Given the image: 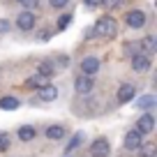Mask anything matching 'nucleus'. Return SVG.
I'll return each mask as SVG.
<instances>
[{
    "instance_id": "f257e3e1",
    "label": "nucleus",
    "mask_w": 157,
    "mask_h": 157,
    "mask_svg": "<svg viewBox=\"0 0 157 157\" xmlns=\"http://www.w3.org/2000/svg\"><path fill=\"white\" fill-rule=\"evenodd\" d=\"M93 33H97L99 37H116L118 33V23L111 19V16H104V19L97 21V25H95Z\"/></svg>"
},
{
    "instance_id": "f03ea898",
    "label": "nucleus",
    "mask_w": 157,
    "mask_h": 157,
    "mask_svg": "<svg viewBox=\"0 0 157 157\" xmlns=\"http://www.w3.org/2000/svg\"><path fill=\"white\" fill-rule=\"evenodd\" d=\"M141 146H143V134L139 132V129H129V132L125 134V148H127V150H139Z\"/></svg>"
},
{
    "instance_id": "7ed1b4c3",
    "label": "nucleus",
    "mask_w": 157,
    "mask_h": 157,
    "mask_svg": "<svg viewBox=\"0 0 157 157\" xmlns=\"http://www.w3.org/2000/svg\"><path fill=\"white\" fill-rule=\"evenodd\" d=\"M109 152H111V146L106 139H95L90 146V157H109Z\"/></svg>"
},
{
    "instance_id": "20e7f679",
    "label": "nucleus",
    "mask_w": 157,
    "mask_h": 157,
    "mask_svg": "<svg viewBox=\"0 0 157 157\" xmlns=\"http://www.w3.org/2000/svg\"><path fill=\"white\" fill-rule=\"evenodd\" d=\"M125 21H127L129 28H143V25H146V14H143L141 10H132V12H127Z\"/></svg>"
},
{
    "instance_id": "39448f33",
    "label": "nucleus",
    "mask_w": 157,
    "mask_h": 157,
    "mask_svg": "<svg viewBox=\"0 0 157 157\" xmlns=\"http://www.w3.org/2000/svg\"><path fill=\"white\" fill-rule=\"evenodd\" d=\"M99 69V60L95 58V56H88V58L81 60V72L86 74V76H93V74H97Z\"/></svg>"
},
{
    "instance_id": "423d86ee",
    "label": "nucleus",
    "mask_w": 157,
    "mask_h": 157,
    "mask_svg": "<svg viewBox=\"0 0 157 157\" xmlns=\"http://www.w3.org/2000/svg\"><path fill=\"white\" fill-rule=\"evenodd\" d=\"M74 90H76L78 95H88L90 90H93V78L86 76V74H83V76H78L76 81H74Z\"/></svg>"
},
{
    "instance_id": "0eeeda50",
    "label": "nucleus",
    "mask_w": 157,
    "mask_h": 157,
    "mask_svg": "<svg viewBox=\"0 0 157 157\" xmlns=\"http://www.w3.org/2000/svg\"><path fill=\"white\" fill-rule=\"evenodd\" d=\"M16 25H19L21 30H33L35 28V14H33V12H21Z\"/></svg>"
},
{
    "instance_id": "6e6552de",
    "label": "nucleus",
    "mask_w": 157,
    "mask_h": 157,
    "mask_svg": "<svg viewBox=\"0 0 157 157\" xmlns=\"http://www.w3.org/2000/svg\"><path fill=\"white\" fill-rule=\"evenodd\" d=\"M152 127H155V120H152V116H150V113H143V116L139 118L136 129H139L141 134H150V132H152Z\"/></svg>"
},
{
    "instance_id": "1a4fd4ad",
    "label": "nucleus",
    "mask_w": 157,
    "mask_h": 157,
    "mask_svg": "<svg viewBox=\"0 0 157 157\" xmlns=\"http://www.w3.org/2000/svg\"><path fill=\"white\" fill-rule=\"evenodd\" d=\"M132 69H134V72H148V69H150V58L136 53L132 58Z\"/></svg>"
},
{
    "instance_id": "9d476101",
    "label": "nucleus",
    "mask_w": 157,
    "mask_h": 157,
    "mask_svg": "<svg viewBox=\"0 0 157 157\" xmlns=\"http://www.w3.org/2000/svg\"><path fill=\"white\" fill-rule=\"evenodd\" d=\"M134 93H136V88H134L132 83H125V86H120V90H118V102H120V104L129 102V99L134 97Z\"/></svg>"
},
{
    "instance_id": "9b49d317",
    "label": "nucleus",
    "mask_w": 157,
    "mask_h": 157,
    "mask_svg": "<svg viewBox=\"0 0 157 157\" xmlns=\"http://www.w3.org/2000/svg\"><path fill=\"white\" fill-rule=\"evenodd\" d=\"M56 97H58V88H53V86L39 88V99H42V102H53Z\"/></svg>"
},
{
    "instance_id": "f8f14e48",
    "label": "nucleus",
    "mask_w": 157,
    "mask_h": 157,
    "mask_svg": "<svg viewBox=\"0 0 157 157\" xmlns=\"http://www.w3.org/2000/svg\"><path fill=\"white\" fill-rule=\"evenodd\" d=\"M25 83H28V88H44V86H49V76H44V74H35V76H30Z\"/></svg>"
},
{
    "instance_id": "ddd939ff",
    "label": "nucleus",
    "mask_w": 157,
    "mask_h": 157,
    "mask_svg": "<svg viewBox=\"0 0 157 157\" xmlns=\"http://www.w3.org/2000/svg\"><path fill=\"white\" fill-rule=\"evenodd\" d=\"M65 134H67V129H65L63 125H51V127H46V136H49V139H53V141L63 139Z\"/></svg>"
},
{
    "instance_id": "4468645a",
    "label": "nucleus",
    "mask_w": 157,
    "mask_h": 157,
    "mask_svg": "<svg viewBox=\"0 0 157 157\" xmlns=\"http://www.w3.org/2000/svg\"><path fill=\"white\" fill-rule=\"evenodd\" d=\"M141 49L146 51V53H152V51L157 49V39L152 37V35H146V37L141 39Z\"/></svg>"
},
{
    "instance_id": "2eb2a0df",
    "label": "nucleus",
    "mask_w": 157,
    "mask_h": 157,
    "mask_svg": "<svg viewBox=\"0 0 157 157\" xmlns=\"http://www.w3.org/2000/svg\"><path fill=\"white\" fill-rule=\"evenodd\" d=\"M155 95H143V97H139V102H136V106L139 109H143V111H148V109H152L155 106Z\"/></svg>"
},
{
    "instance_id": "dca6fc26",
    "label": "nucleus",
    "mask_w": 157,
    "mask_h": 157,
    "mask_svg": "<svg viewBox=\"0 0 157 157\" xmlns=\"http://www.w3.org/2000/svg\"><path fill=\"white\" fill-rule=\"evenodd\" d=\"M0 109H5V111H12V109H19V99L16 97H2L0 99Z\"/></svg>"
},
{
    "instance_id": "f3484780",
    "label": "nucleus",
    "mask_w": 157,
    "mask_h": 157,
    "mask_svg": "<svg viewBox=\"0 0 157 157\" xmlns=\"http://www.w3.org/2000/svg\"><path fill=\"white\" fill-rule=\"evenodd\" d=\"M19 139H21V141H33V139H35V127L23 125V127L19 129Z\"/></svg>"
},
{
    "instance_id": "a211bd4d",
    "label": "nucleus",
    "mask_w": 157,
    "mask_h": 157,
    "mask_svg": "<svg viewBox=\"0 0 157 157\" xmlns=\"http://www.w3.org/2000/svg\"><path fill=\"white\" fill-rule=\"evenodd\" d=\"M81 141H83V134H81V132H78V134H74V136H72V141L67 143V148H65V150H67V152L76 150V148L81 146Z\"/></svg>"
},
{
    "instance_id": "6ab92c4d",
    "label": "nucleus",
    "mask_w": 157,
    "mask_h": 157,
    "mask_svg": "<svg viewBox=\"0 0 157 157\" xmlns=\"http://www.w3.org/2000/svg\"><path fill=\"white\" fill-rule=\"evenodd\" d=\"M10 148H12V139H10V134H7V132H0V152L10 150Z\"/></svg>"
},
{
    "instance_id": "aec40b11",
    "label": "nucleus",
    "mask_w": 157,
    "mask_h": 157,
    "mask_svg": "<svg viewBox=\"0 0 157 157\" xmlns=\"http://www.w3.org/2000/svg\"><path fill=\"white\" fill-rule=\"evenodd\" d=\"M39 74H44V76H53V65H51V63H42V65H39Z\"/></svg>"
},
{
    "instance_id": "412c9836",
    "label": "nucleus",
    "mask_w": 157,
    "mask_h": 157,
    "mask_svg": "<svg viewBox=\"0 0 157 157\" xmlns=\"http://www.w3.org/2000/svg\"><path fill=\"white\" fill-rule=\"evenodd\" d=\"M69 23H72V16H69V14H65V16H60V21H58V28H60V30H65Z\"/></svg>"
},
{
    "instance_id": "4be33fe9",
    "label": "nucleus",
    "mask_w": 157,
    "mask_h": 157,
    "mask_svg": "<svg viewBox=\"0 0 157 157\" xmlns=\"http://www.w3.org/2000/svg\"><path fill=\"white\" fill-rule=\"evenodd\" d=\"M102 5L106 7V10H113V7L120 5V0H102Z\"/></svg>"
},
{
    "instance_id": "5701e85b",
    "label": "nucleus",
    "mask_w": 157,
    "mask_h": 157,
    "mask_svg": "<svg viewBox=\"0 0 157 157\" xmlns=\"http://www.w3.org/2000/svg\"><path fill=\"white\" fill-rule=\"evenodd\" d=\"M143 148V157H146V155H157V152H155V146H152V143H148V146H141Z\"/></svg>"
},
{
    "instance_id": "b1692460",
    "label": "nucleus",
    "mask_w": 157,
    "mask_h": 157,
    "mask_svg": "<svg viewBox=\"0 0 157 157\" xmlns=\"http://www.w3.org/2000/svg\"><path fill=\"white\" fill-rule=\"evenodd\" d=\"M51 2V7H56V10H60V7H65L69 2V0H49Z\"/></svg>"
},
{
    "instance_id": "393cba45",
    "label": "nucleus",
    "mask_w": 157,
    "mask_h": 157,
    "mask_svg": "<svg viewBox=\"0 0 157 157\" xmlns=\"http://www.w3.org/2000/svg\"><path fill=\"white\" fill-rule=\"evenodd\" d=\"M10 30V21H0V33H7Z\"/></svg>"
},
{
    "instance_id": "a878e982",
    "label": "nucleus",
    "mask_w": 157,
    "mask_h": 157,
    "mask_svg": "<svg viewBox=\"0 0 157 157\" xmlns=\"http://www.w3.org/2000/svg\"><path fill=\"white\" fill-rule=\"evenodd\" d=\"M21 2H23L25 7H35V5H37V0H21Z\"/></svg>"
},
{
    "instance_id": "bb28decb",
    "label": "nucleus",
    "mask_w": 157,
    "mask_h": 157,
    "mask_svg": "<svg viewBox=\"0 0 157 157\" xmlns=\"http://www.w3.org/2000/svg\"><path fill=\"white\" fill-rule=\"evenodd\" d=\"M51 37V33H49V30H44V33H39V39H49Z\"/></svg>"
},
{
    "instance_id": "cd10ccee",
    "label": "nucleus",
    "mask_w": 157,
    "mask_h": 157,
    "mask_svg": "<svg viewBox=\"0 0 157 157\" xmlns=\"http://www.w3.org/2000/svg\"><path fill=\"white\" fill-rule=\"evenodd\" d=\"M86 2H88V5H99L102 0H86Z\"/></svg>"
},
{
    "instance_id": "c85d7f7f",
    "label": "nucleus",
    "mask_w": 157,
    "mask_h": 157,
    "mask_svg": "<svg viewBox=\"0 0 157 157\" xmlns=\"http://www.w3.org/2000/svg\"><path fill=\"white\" fill-rule=\"evenodd\" d=\"M146 157H157V155H146Z\"/></svg>"
},
{
    "instance_id": "c756f323",
    "label": "nucleus",
    "mask_w": 157,
    "mask_h": 157,
    "mask_svg": "<svg viewBox=\"0 0 157 157\" xmlns=\"http://www.w3.org/2000/svg\"><path fill=\"white\" fill-rule=\"evenodd\" d=\"M19 2H21V0H19Z\"/></svg>"
}]
</instances>
